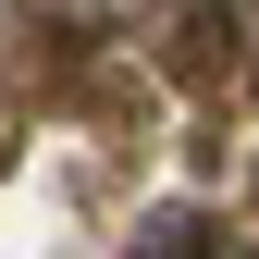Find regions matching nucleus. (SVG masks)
<instances>
[{
    "label": "nucleus",
    "mask_w": 259,
    "mask_h": 259,
    "mask_svg": "<svg viewBox=\"0 0 259 259\" xmlns=\"http://www.w3.org/2000/svg\"><path fill=\"white\" fill-rule=\"evenodd\" d=\"M185 235H198V222H185V210H160V222H148V259H198Z\"/></svg>",
    "instance_id": "1"
}]
</instances>
